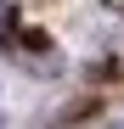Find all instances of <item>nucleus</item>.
Segmentation results:
<instances>
[{"instance_id":"1","label":"nucleus","mask_w":124,"mask_h":129,"mask_svg":"<svg viewBox=\"0 0 124 129\" xmlns=\"http://www.w3.org/2000/svg\"><path fill=\"white\" fill-rule=\"evenodd\" d=\"M113 129H124V123H113Z\"/></svg>"}]
</instances>
